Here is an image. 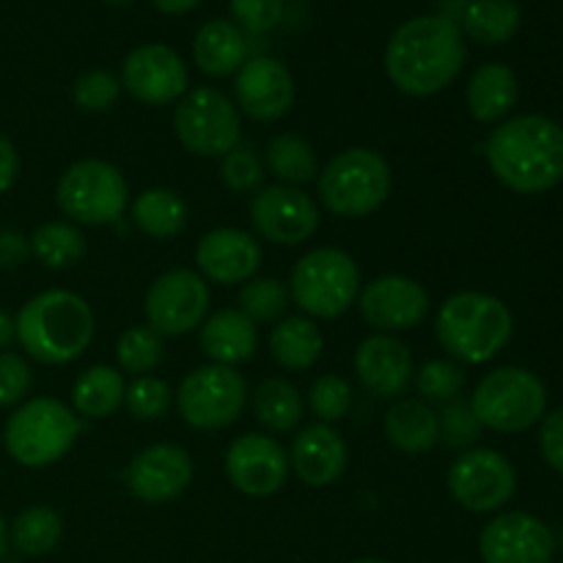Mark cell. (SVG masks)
Masks as SVG:
<instances>
[{"label": "cell", "instance_id": "1", "mask_svg": "<svg viewBox=\"0 0 563 563\" xmlns=\"http://www.w3.org/2000/svg\"><path fill=\"white\" fill-rule=\"evenodd\" d=\"M467 47L460 25L443 14L401 22L385 47V75L407 97H434L465 69Z\"/></svg>", "mask_w": 563, "mask_h": 563}, {"label": "cell", "instance_id": "2", "mask_svg": "<svg viewBox=\"0 0 563 563\" xmlns=\"http://www.w3.org/2000/svg\"><path fill=\"white\" fill-rule=\"evenodd\" d=\"M484 154L495 179L520 196H539L563 181V126L548 115L504 121L487 137Z\"/></svg>", "mask_w": 563, "mask_h": 563}, {"label": "cell", "instance_id": "3", "mask_svg": "<svg viewBox=\"0 0 563 563\" xmlns=\"http://www.w3.org/2000/svg\"><path fill=\"white\" fill-rule=\"evenodd\" d=\"M93 339V311L80 295L47 289L16 313V341L27 357L44 366L77 361Z\"/></svg>", "mask_w": 563, "mask_h": 563}, {"label": "cell", "instance_id": "4", "mask_svg": "<svg viewBox=\"0 0 563 563\" xmlns=\"http://www.w3.org/2000/svg\"><path fill=\"white\" fill-rule=\"evenodd\" d=\"M434 333L440 346L456 363L478 366L506 350L515 333V317L498 297L484 291H460L440 306Z\"/></svg>", "mask_w": 563, "mask_h": 563}, {"label": "cell", "instance_id": "5", "mask_svg": "<svg viewBox=\"0 0 563 563\" xmlns=\"http://www.w3.org/2000/svg\"><path fill=\"white\" fill-rule=\"evenodd\" d=\"M80 434V418L53 396H36L16 407L5 421L3 445L22 467H49L69 454Z\"/></svg>", "mask_w": 563, "mask_h": 563}, {"label": "cell", "instance_id": "6", "mask_svg": "<svg viewBox=\"0 0 563 563\" xmlns=\"http://www.w3.org/2000/svg\"><path fill=\"white\" fill-rule=\"evenodd\" d=\"M319 198L339 218H368L390 196L394 176L388 159L374 148H346L319 170Z\"/></svg>", "mask_w": 563, "mask_h": 563}, {"label": "cell", "instance_id": "7", "mask_svg": "<svg viewBox=\"0 0 563 563\" xmlns=\"http://www.w3.org/2000/svg\"><path fill=\"white\" fill-rule=\"evenodd\" d=\"M357 295H361V269L355 258L339 247L308 251L291 269L289 297L308 317H341L350 311Z\"/></svg>", "mask_w": 563, "mask_h": 563}, {"label": "cell", "instance_id": "8", "mask_svg": "<svg viewBox=\"0 0 563 563\" xmlns=\"http://www.w3.org/2000/svg\"><path fill=\"white\" fill-rule=\"evenodd\" d=\"M478 423L493 432L517 434L539 423L548 410L544 383L528 368L504 366L478 383L471 399Z\"/></svg>", "mask_w": 563, "mask_h": 563}, {"label": "cell", "instance_id": "9", "mask_svg": "<svg viewBox=\"0 0 563 563\" xmlns=\"http://www.w3.org/2000/svg\"><path fill=\"white\" fill-rule=\"evenodd\" d=\"M55 201L75 223L110 225L126 212L130 187L115 165L104 159H80L60 174Z\"/></svg>", "mask_w": 563, "mask_h": 563}, {"label": "cell", "instance_id": "10", "mask_svg": "<svg viewBox=\"0 0 563 563\" xmlns=\"http://www.w3.org/2000/svg\"><path fill=\"white\" fill-rule=\"evenodd\" d=\"M174 130L187 152L198 157H225L240 143V110L218 88H192L176 104Z\"/></svg>", "mask_w": 563, "mask_h": 563}, {"label": "cell", "instance_id": "11", "mask_svg": "<svg viewBox=\"0 0 563 563\" xmlns=\"http://www.w3.org/2000/svg\"><path fill=\"white\" fill-rule=\"evenodd\" d=\"M245 405L247 385L242 374L218 363L190 372L176 390V410L181 421L201 432L231 427L242 416Z\"/></svg>", "mask_w": 563, "mask_h": 563}, {"label": "cell", "instance_id": "12", "mask_svg": "<svg viewBox=\"0 0 563 563\" xmlns=\"http://www.w3.org/2000/svg\"><path fill=\"white\" fill-rule=\"evenodd\" d=\"M449 493L462 509L489 515L504 509L517 489L515 465L500 451L473 449L465 451L449 467Z\"/></svg>", "mask_w": 563, "mask_h": 563}, {"label": "cell", "instance_id": "13", "mask_svg": "<svg viewBox=\"0 0 563 563\" xmlns=\"http://www.w3.org/2000/svg\"><path fill=\"white\" fill-rule=\"evenodd\" d=\"M209 286L192 269H170L146 291L148 328L159 335H187L209 317Z\"/></svg>", "mask_w": 563, "mask_h": 563}, {"label": "cell", "instance_id": "14", "mask_svg": "<svg viewBox=\"0 0 563 563\" xmlns=\"http://www.w3.org/2000/svg\"><path fill=\"white\" fill-rule=\"evenodd\" d=\"M121 88L148 108H165L190 91V69L168 44H141L121 64Z\"/></svg>", "mask_w": 563, "mask_h": 563}, {"label": "cell", "instance_id": "15", "mask_svg": "<svg viewBox=\"0 0 563 563\" xmlns=\"http://www.w3.org/2000/svg\"><path fill=\"white\" fill-rule=\"evenodd\" d=\"M251 223L256 234L273 245H302L317 234L319 207L297 187H264L251 201Z\"/></svg>", "mask_w": 563, "mask_h": 563}, {"label": "cell", "instance_id": "16", "mask_svg": "<svg viewBox=\"0 0 563 563\" xmlns=\"http://www.w3.org/2000/svg\"><path fill=\"white\" fill-rule=\"evenodd\" d=\"M478 555L484 563H553L555 537L539 517L506 511L484 526Z\"/></svg>", "mask_w": 563, "mask_h": 563}, {"label": "cell", "instance_id": "17", "mask_svg": "<svg viewBox=\"0 0 563 563\" xmlns=\"http://www.w3.org/2000/svg\"><path fill=\"white\" fill-rule=\"evenodd\" d=\"M429 295L418 280L407 275H383L366 284L357 295L361 317L379 333H405L429 317Z\"/></svg>", "mask_w": 563, "mask_h": 563}, {"label": "cell", "instance_id": "18", "mask_svg": "<svg viewBox=\"0 0 563 563\" xmlns=\"http://www.w3.org/2000/svg\"><path fill=\"white\" fill-rule=\"evenodd\" d=\"M225 476L247 498H269L289 476L284 445L264 434H242L225 451Z\"/></svg>", "mask_w": 563, "mask_h": 563}, {"label": "cell", "instance_id": "19", "mask_svg": "<svg viewBox=\"0 0 563 563\" xmlns=\"http://www.w3.org/2000/svg\"><path fill=\"white\" fill-rule=\"evenodd\" d=\"M126 489L141 504H170L192 482V460L181 445L157 443L143 449L124 471Z\"/></svg>", "mask_w": 563, "mask_h": 563}, {"label": "cell", "instance_id": "20", "mask_svg": "<svg viewBox=\"0 0 563 563\" xmlns=\"http://www.w3.org/2000/svg\"><path fill=\"white\" fill-rule=\"evenodd\" d=\"M234 97L253 121H278L295 104V77L280 60L256 55L236 71Z\"/></svg>", "mask_w": 563, "mask_h": 563}, {"label": "cell", "instance_id": "21", "mask_svg": "<svg viewBox=\"0 0 563 563\" xmlns=\"http://www.w3.org/2000/svg\"><path fill=\"white\" fill-rule=\"evenodd\" d=\"M196 262L203 280L223 286L247 284L262 267V245L242 229H214L198 242Z\"/></svg>", "mask_w": 563, "mask_h": 563}, {"label": "cell", "instance_id": "22", "mask_svg": "<svg viewBox=\"0 0 563 563\" xmlns=\"http://www.w3.org/2000/svg\"><path fill=\"white\" fill-rule=\"evenodd\" d=\"M355 374L377 399H399L412 385L416 368L407 344L396 335L377 333L361 341L355 352Z\"/></svg>", "mask_w": 563, "mask_h": 563}, {"label": "cell", "instance_id": "23", "mask_svg": "<svg viewBox=\"0 0 563 563\" xmlns=\"http://www.w3.org/2000/svg\"><path fill=\"white\" fill-rule=\"evenodd\" d=\"M350 462L344 438L330 423H311L291 443L289 465L308 487H330L339 482Z\"/></svg>", "mask_w": 563, "mask_h": 563}, {"label": "cell", "instance_id": "24", "mask_svg": "<svg viewBox=\"0 0 563 563\" xmlns=\"http://www.w3.org/2000/svg\"><path fill=\"white\" fill-rule=\"evenodd\" d=\"M258 330L240 308H220L201 324V350L218 366H240L256 355Z\"/></svg>", "mask_w": 563, "mask_h": 563}, {"label": "cell", "instance_id": "25", "mask_svg": "<svg viewBox=\"0 0 563 563\" xmlns=\"http://www.w3.org/2000/svg\"><path fill=\"white\" fill-rule=\"evenodd\" d=\"M192 60L209 77H229L247 60L245 31L231 20H209L192 38Z\"/></svg>", "mask_w": 563, "mask_h": 563}, {"label": "cell", "instance_id": "26", "mask_svg": "<svg viewBox=\"0 0 563 563\" xmlns=\"http://www.w3.org/2000/svg\"><path fill=\"white\" fill-rule=\"evenodd\" d=\"M520 97V82L511 66L489 60L473 71L467 82V110L482 124H498L511 113Z\"/></svg>", "mask_w": 563, "mask_h": 563}, {"label": "cell", "instance_id": "27", "mask_svg": "<svg viewBox=\"0 0 563 563\" xmlns=\"http://www.w3.org/2000/svg\"><path fill=\"white\" fill-rule=\"evenodd\" d=\"M385 438L405 454H427L440 440L438 416L427 401L401 399L385 412Z\"/></svg>", "mask_w": 563, "mask_h": 563}, {"label": "cell", "instance_id": "28", "mask_svg": "<svg viewBox=\"0 0 563 563\" xmlns=\"http://www.w3.org/2000/svg\"><path fill=\"white\" fill-rule=\"evenodd\" d=\"M324 350V335L308 317H289L269 333V355L289 372H306L317 366Z\"/></svg>", "mask_w": 563, "mask_h": 563}, {"label": "cell", "instance_id": "29", "mask_svg": "<svg viewBox=\"0 0 563 563\" xmlns=\"http://www.w3.org/2000/svg\"><path fill=\"white\" fill-rule=\"evenodd\" d=\"M187 218H190V207L179 192L168 190V187H152L143 190L141 196L132 201V223L141 234L152 236V240H170L185 231Z\"/></svg>", "mask_w": 563, "mask_h": 563}, {"label": "cell", "instance_id": "30", "mask_svg": "<svg viewBox=\"0 0 563 563\" xmlns=\"http://www.w3.org/2000/svg\"><path fill=\"white\" fill-rule=\"evenodd\" d=\"M522 25V11L515 0H471L460 16L462 36H471L473 42L506 44Z\"/></svg>", "mask_w": 563, "mask_h": 563}, {"label": "cell", "instance_id": "31", "mask_svg": "<svg viewBox=\"0 0 563 563\" xmlns=\"http://www.w3.org/2000/svg\"><path fill=\"white\" fill-rule=\"evenodd\" d=\"M126 383L124 374L110 366H91L77 377L71 388V405L77 416H86L91 421L108 418L124 405Z\"/></svg>", "mask_w": 563, "mask_h": 563}, {"label": "cell", "instance_id": "32", "mask_svg": "<svg viewBox=\"0 0 563 563\" xmlns=\"http://www.w3.org/2000/svg\"><path fill=\"white\" fill-rule=\"evenodd\" d=\"M64 539V520L53 506H31L9 526V544L25 559L53 553Z\"/></svg>", "mask_w": 563, "mask_h": 563}, {"label": "cell", "instance_id": "33", "mask_svg": "<svg viewBox=\"0 0 563 563\" xmlns=\"http://www.w3.org/2000/svg\"><path fill=\"white\" fill-rule=\"evenodd\" d=\"M253 412L269 432H291L302 421V396L286 379H264L253 394Z\"/></svg>", "mask_w": 563, "mask_h": 563}, {"label": "cell", "instance_id": "34", "mask_svg": "<svg viewBox=\"0 0 563 563\" xmlns=\"http://www.w3.org/2000/svg\"><path fill=\"white\" fill-rule=\"evenodd\" d=\"M264 159H267L269 174L278 176L289 187L306 185V181H311L319 174L317 152H313V146L306 137L295 135V132L275 135L269 141Z\"/></svg>", "mask_w": 563, "mask_h": 563}, {"label": "cell", "instance_id": "35", "mask_svg": "<svg viewBox=\"0 0 563 563\" xmlns=\"http://www.w3.org/2000/svg\"><path fill=\"white\" fill-rule=\"evenodd\" d=\"M31 256H36L44 267L66 269L77 264L86 253V240L80 229L71 223H44L31 236Z\"/></svg>", "mask_w": 563, "mask_h": 563}, {"label": "cell", "instance_id": "36", "mask_svg": "<svg viewBox=\"0 0 563 563\" xmlns=\"http://www.w3.org/2000/svg\"><path fill=\"white\" fill-rule=\"evenodd\" d=\"M165 344L163 335L152 330L148 324H137L121 333L119 344H115V357H119L121 372L135 374V377H146L148 372L163 363Z\"/></svg>", "mask_w": 563, "mask_h": 563}, {"label": "cell", "instance_id": "37", "mask_svg": "<svg viewBox=\"0 0 563 563\" xmlns=\"http://www.w3.org/2000/svg\"><path fill=\"white\" fill-rule=\"evenodd\" d=\"M289 289L278 278H251L240 291V311L258 322H275L289 308Z\"/></svg>", "mask_w": 563, "mask_h": 563}, {"label": "cell", "instance_id": "38", "mask_svg": "<svg viewBox=\"0 0 563 563\" xmlns=\"http://www.w3.org/2000/svg\"><path fill=\"white\" fill-rule=\"evenodd\" d=\"M416 388L427 405H449L465 388V372L456 361H429L416 372Z\"/></svg>", "mask_w": 563, "mask_h": 563}, {"label": "cell", "instance_id": "39", "mask_svg": "<svg viewBox=\"0 0 563 563\" xmlns=\"http://www.w3.org/2000/svg\"><path fill=\"white\" fill-rule=\"evenodd\" d=\"M121 97V77L108 69H88L71 86V102L86 113L110 110Z\"/></svg>", "mask_w": 563, "mask_h": 563}, {"label": "cell", "instance_id": "40", "mask_svg": "<svg viewBox=\"0 0 563 563\" xmlns=\"http://www.w3.org/2000/svg\"><path fill=\"white\" fill-rule=\"evenodd\" d=\"M308 405H311L319 423L341 421L352 405L350 383L344 377H339V374H324L308 390Z\"/></svg>", "mask_w": 563, "mask_h": 563}, {"label": "cell", "instance_id": "41", "mask_svg": "<svg viewBox=\"0 0 563 563\" xmlns=\"http://www.w3.org/2000/svg\"><path fill=\"white\" fill-rule=\"evenodd\" d=\"M124 405L137 421H157L170 410V388L159 377L146 374L126 388Z\"/></svg>", "mask_w": 563, "mask_h": 563}, {"label": "cell", "instance_id": "42", "mask_svg": "<svg viewBox=\"0 0 563 563\" xmlns=\"http://www.w3.org/2000/svg\"><path fill=\"white\" fill-rule=\"evenodd\" d=\"M440 440L451 449H471L478 438H482L484 427L478 423L476 412H473L471 401L454 399L443 405V412L438 416Z\"/></svg>", "mask_w": 563, "mask_h": 563}, {"label": "cell", "instance_id": "43", "mask_svg": "<svg viewBox=\"0 0 563 563\" xmlns=\"http://www.w3.org/2000/svg\"><path fill=\"white\" fill-rule=\"evenodd\" d=\"M220 179L231 192H256L264 181V165L251 148L236 146L220 163Z\"/></svg>", "mask_w": 563, "mask_h": 563}, {"label": "cell", "instance_id": "44", "mask_svg": "<svg viewBox=\"0 0 563 563\" xmlns=\"http://www.w3.org/2000/svg\"><path fill=\"white\" fill-rule=\"evenodd\" d=\"M286 0H229L234 25L247 33H269L284 16Z\"/></svg>", "mask_w": 563, "mask_h": 563}, {"label": "cell", "instance_id": "45", "mask_svg": "<svg viewBox=\"0 0 563 563\" xmlns=\"http://www.w3.org/2000/svg\"><path fill=\"white\" fill-rule=\"evenodd\" d=\"M33 385V372L27 361L16 352H0V407L20 405Z\"/></svg>", "mask_w": 563, "mask_h": 563}, {"label": "cell", "instance_id": "46", "mask_svg": "<svg viewBox=\"0 0 563 563\" xmlns=\"http://www.w3.org/2000/svg\"><path fill=\"white\" fill-rule=\"evenodd\" d=\"M542 456L553 471L563 473V407L548 412L542 418V432H539Z\"/></svg>", "mask_w": 563, "mask_h": 563}, {"label": "cell", "instance_id": "47", "mask_svg": "<svg viewBox=\"0 0 563 563\" xmlns=\"http://www.w3.org/2000/svg\"><path fill=\"white\" fill-rule=\"evenodd\" d=\"M31 258V240L16 229H0V269H16Z\"/></svg>", "mask_w": 563, "mask_h": 563}, {"label": "cell", "instance_id": "48", "mask_svg": "<svg viewBox=\"0 0 563 563\" xmlns=\"http://www.w3.org/2000/svg\"><path fill=\"white\" fill-rule=\"evenodd\" d=\"M16 176H20V154L9 137L0 135V196L14 187Z\"/></svg>", "mask_w": 563, "mask_h": 563}, {"label": "cell", "instance_id": "49", "mask_svg": "<svg viewBox=\"0 0 563 563\" xmlns=\"http://www.w3.org/2000/svg\"><path fill=\"white\" fill-rule=\"evenodd\" d=\"M154 9L163 11L168 16H181V14H190L192 9L201 5V0H152Z\"/></svg>", "mask_w": 563, "mask_h": 563}, {"label": "cell", "instance_id": "50", "mask_svg": "<svg viewBox=\"0 0 563 563\" xmlns=\"http://www.w3.org/2000/svg\"><path fill=\"white\" fill-rule=\"evenodd\" d=\"M16 341V317L0 308V352L9 350Z\"/></svg>", "mask_w": 563, "mask_h": 563}, {"label": "cell", "instance_id": "51", "mask_svg": "<svg viewBox=\"0 0 563 563\" xmlns=\"http://www.w3.org/2000/svg\"><path fill=\"white\" fill-rule=\"evenodd\" d=\"M5 550H9V526H5L3 515H0V561H3Z\"/></svg>", "mask_w": 563, "mask_h": 563}, {"label": "cell", "instance_id": "52", "mask_svg": "<svg viewBox=\"0 0 563 563\" xmlns=\"http://www.w3.org/2000/svg\"><path fill=\"white\" fill-rule=\"evenodd\" d=\"M102 3H113V5H124V3H135V0H102Z\"/></svg>", "mask_w": 563, "mask_h": 563}, {"label": "cell", "instance_id": "53", "mask_svg": "<svg viewBox=\"0 0 563 563\" xmlns=\"http://www.w3.org/2000/svg\"><path fill=\"white\" fill-rule=\"evenodd\" d=\"M352 563H388V561H379V559H357V561H352Z\"/></svg>", "mask_w": 563, "mask_h": 563}, {"label": "cell", "instance_id": "54", "mask_svg": "<svg viewBox=\"0 0 563 563\" xmlns=\"http://www.w3.org/2000/svg\"><path fill=\"white\" fill-rule=\"evenodd\" d=\"M561 548H563V533H561Z\"/></svg>", "mask_w": 563, "mask_h": 563}]
</instances>
